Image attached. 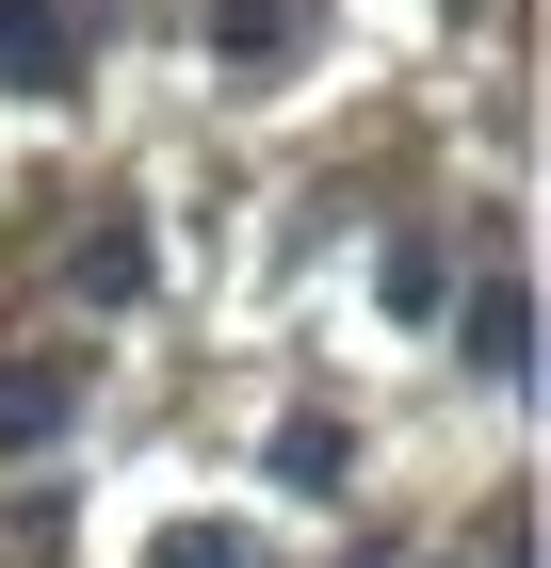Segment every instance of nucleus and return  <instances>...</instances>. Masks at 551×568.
Returning <instances> with one entry per match:
<instances>
[{
	"mask_svg": "<svg viewBox=\"0 0 551 568\" xmlns=\"http://www.w3.org/2000/svg\"><path fill=\"white\" fill-rule=\"evenodd\" d=\"M0 82H17V98H65V82H82V0H0Z\"/></svg>",
	"mask_w": 551,
	"mask_h": 568,
	"instance_id": "f257e3e1",
	"label": "nucleus"
},
{
	"mask_svg": "<svg viewBox=\"0 0 551 568\" xmlns=\"http://www.w3.org/2000/svg\"><path fill=\"white\" fill-rule=\"evenodd\" d=\"M455 342H470V374H487V390H519V374H535V293H519V276H487V293L455 308Z\"/></svg>",
	"mask_w": 551,
	"mask_h": 568,
	"instance_id": "f03ea898",
	"label": "nucleus"
},
{
	"mask_svg": "<svg viewBox=\"0 0 551 568\" xmlns=\"http://www.w3.org/2000/svg\"><path fill=\"white\" fill-rule=\"evenodd\" d=\"M65 406H82V374H65V357H0V455H49V438H65Z\"/></svg>",
	"mask_w": 551,
	"mask_h": 568,
	"instance_id": "7ed1b4c3",
	"label": "nucleus"
},
{
	"mask_svg": "<svg viewBox=\"0 0 551 568\" xmlns=\"http://www.w3.org/2000/svg\"><path fill=\"white\" fill-rule=\"evenodd\" d=\"M340 471H357L340 423H276V487H293V504H340Z\"/></svg>",
	"mask_w": 551,
	"mask_h": 568,
	"instance_id": "20e7f679",
	"label": "nucleus"
},
{
	"mask_svg": "<svg viewBox=\"0 0 551 568\" xmlns=\"http://www.w3.org/2000/svg\"><path fill=\"white\" fill-rule=\"evenodd\" d=\"M212 49L227 65H276V49H293V0H212Z\"/></svg>",
	"mask_w": 551,
	"mask_h": 568,
	"instance_id": "39448f33",
	"label": "nucleus"
},
{
	"mask_svg": "<svg viewBox=\"0 0 551 568\" xmlns=\"http://www.w3.org/2000/svg\"><path fill=\"white\" fill-rule=\"evenodd\" d=\"M82 293H98V308L146 293V227H98V244H82Z\"/></svg>",
	"mask_w": 551,
	"mask_h": 568,
	"instance_id": "423d86ee",
	"label": "nucleus"
},
{
	"mask_svg": "<svg viewBox=\"0 0 551 568\" xmlns=\"http://www.w3.org/2000/svg\"><path fill=\"white\" fill-rule=\"evenodd\" d=\"M374 293H389V308H438V293H455V261H438L422 227H406V244H389V261H374Z\"/></svg>",
	"mask_w": 551,
	"mask_h": 568,
	"instance_id": "0eeeda50",
	"label": "nucleus"
},
{
	"mask_svg": "<svg viewBox=\"0 0 551 568\" xmlns=\"http://www.w3.org/2000/svg\"><path fill=\"white\" fill-rule=\"evenodd\" d=\"M146 568H259V552H244V536H227V520H178V536H163V552H146Z\"/></svg>",
	"mask_w": 551,
	"mask_h": 568,
	"instance_id": "6e6552de",
	"label": "nucleus"
}]
</instances>
